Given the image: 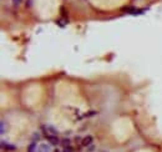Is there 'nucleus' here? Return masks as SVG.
I'll use <instances>...</instances> for the list:
<instances>
[{"instance_id": "f03ea898", "label": "nucleus", "mask_w": 162, "mask_h": 152, "mask_svg": "<svg viewBox=\"0 0 162 152\" xmlns=\"http://www.w3.org/2000/svg\"><path fill=\"white\" fill-rule=\"evenodd\" d=\"M46 138H48V140H49V142H50L51 145H54V146H56V145H59V143H60L59 137H57L56 135H49V136H46Z\"/></svg>"}, {"instance_id": "7ed1b4c3", "label": "nucleus", "mask_w": 162, "mask_h": 152, "mask_svg": "<svg viewBox=\"0 0 162 152\" xmlns=\"http://www.w3.org/2000/svg\"><path fill=\"white\" fill-rule=\"evenodd\" d=\"M2 148L3 150H8V151H15L16 150V147L14 145H10V143H8L5 141H2Z\"/></svg>"}, {"instance_id": "39448f33", "label": "nucleus", "mask_w": 162, "mask_h": 152, "mask_svg": "<svg viewBox=\"0 0 162 152\" xmlns=\"http://www.w3.org/2000/svg\"><path fill=\"white\" fill-rule=\"evenodd\" d=\"M36 151H38L36 142H35V141H33V142L29 145V147H28V152H36Z\"/></svg>"}, {"instance_id": "20e7f679", "label": "nucleus", "mask_w": 162, "mask_h": 152, "mask_svg": "<svg viewBox=\"0 0 162 152\" xmlns=\"http://www.w3.org/2000/svg\"><path fill=\"white\" fill-rule=\"evenodd\" d=\"M92 136H86V137H84L82 138V141H81V143H82V146H85V147H89L91 143H92Z\"/></svg>"}, {"instance_id": "f257e3e1", "label": "nucleus", "mask_w": 162, "mask_h": 152, "mask_svg": "<svg viewBox=\"0 0 162 152\" xmlns=\"http://www.w3.org/2000/svg\"><path fill=\"white\" fill-rule=\"evenodd\" d=\"M36 152H51V147L46 143H41L38 146V151Z\"/></svg>"}, {"instance_id": "1a4fd4ad", "label": "nucleus", "mask_w": 162, "mask_h": 152, "mask_svg": "<svg viewBox=\"0 0 162 152\" xmlns=\"http://www.w3.org/2000/svg\"><path fill=\"white\" fill-rule=\"evenodd\" d=\"M21 2H22V0H13V3H14V4H20Z\"/></svg>"}, {"instance_id": "9d476101", "label": "nucleus", "mask_w": 162, "mask_h": 152, "mask_svg": "<svg viewBox=\"0 0 162 152\" xmlns=\"http://www.w3.org/2000/svg\"><path fill=\"white\" fill-rule=\"evenodd\" d=\"M87 151H89V152H92V151H94V146H90Z\"/></svg>"}, {"instance_id": "0eeeda50", "label": "nucleus", "mask_w": 162, "mask_h": 152, "mask_svg": "<svg viewBox=\"0 0 162 152\" xmlns=\"http://www.w3.org/2000/svg\"><path fill=\"white\" fill-rule=\"evenodd\" d=\"M62 152H74V150H73V147L70 145V146H65L64 150H62Z\"/></svg>"}, {"instance_id": "423d86ee", "label": "nucleus", "mask_w": 162, "mask_h": 152, "mask_svg": "<svg viewBox=\"0 0 162 152\" xmlns=\"http://www.w3.org/2000/svg\"><path fill=\"white\" fill-rule=\"evenodd\" d=\"M61 143H62L64 147H65V146H70V145H71V141L69 140V138H65L64 141H61Z\"/></svg>"}, {"instance_id": "6e6552de", "label": "nucleus", "mask_w": 162, "mask_h": 152, "mask_svg": "<svg viewBox=\"0 0 162 152\" xmlns=\"http://www.w3.org/2000/svg\"><path fill=\"white\" fill-rule=\"evenodd\" d=\"M2 134H4L5 132V122H4V120L2 121V131H0Z\"/></svg>"}, {"instance_id": "9b49d317", "label": "nucleus", "mask_w": 162, "mask_h": 152, "mask_svg": "<svg viewBox=\"0 0 162 152\" xmlns=\"http://www.w3.org/2000/svg\"><path fill=\"white\" fill-rule=\"evenodd\" d=\"M54 152H60V151H59V150H55V151H54Z\"/></svg>"}]
</instances>
